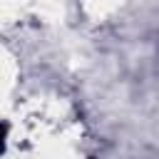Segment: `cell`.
<instances>
[{"instance_id":"1","label":"cell","mask_w":159,"mask_h":159,"mask_svg":"<svg viewBox=\"0 0 159 159\" xmlns=\"http://www.w3.org/2000/svg\"><path fill=\"white\" fill-rule=\"evenodd\" d=\"M0 147H2V129H0Z\"/></svg>"}]
</instances>
